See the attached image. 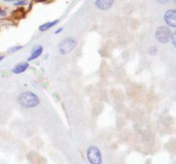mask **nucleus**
<instances>
[{
  "label": "nucleus",
  "instance_id": "obj_1",
  "mask_svg": "<svg viewBox=\"0 0 176 164\" xmlns=\"http://www.w3.org/2000/svg\"><path fill=\"white\" fill-rule=\"evenodd\" d=\"M18 103L24 108H34L39 104L40 100L36 94L31 92H26L20 94Z\"/></svg>",
  "mask_w": 176,
  "mask_h": 164
},
{
  "label": "nucleus",
  "instance_id": "obj_2",
  "mask_svg": "<svg viewBox=\"0 0 176 164\" xmlns=\"http://www.w3.org/2000/svg\"><path fill=\"white\" fill-rule=\"evenodd\" d=\"M77 41L75 37H70L62 41L59 45V51L62 54H67L71 53L76 47Z\"/></svg>",
  "mask_w": 176,
  "mask_h": 164
},
{
  "label": "nucleus",
  "instance_id": "obj_3",
  "mask_svg": "<svg viewBox=\"0 0 176 164\" xmlns=\"http://www.w3.org/2000/svg\"><path fill=\"white\" fill-rule=\"evenodd\" d=\"M87 160L92 164L101 163L102 158L100 150L95 146H90L87 151Z\"/></svg>",
  "mask_w": 176,
  "mask_h": 164
},
{
  "label": "nucleus",
  "instance_id": "obj_4",
  "mask_svg": "<svg viewBox=\"0 0 176 164\" xmlns=\"http://www.w3.org/2000/svg\"><path fill=\"white\" fill-rule=\"evenodd\" d=\"M172 32L168 27L162 26L159 27L156 32L157 41L161 43H166L171 40Z\"/></svg>",
  "mask_w": 176,
  "mask_h": 164
},
{
  "label": "nucleus",
  "instance_id": "obj_5",
  "mask_svg": "<svg viewBox=\"0 0 176 164\" xmlns=\"http://www.w3.org/2000/svg\"><path fill=\"white\" fill-rule=\"evenodd\" d=\"M164 21L169 26L172 27H176V12L175 10H170L166 12L164 15Z\"/></svg>",
  "mask_w": 176,
  "mask_h": 164
},
{
  "label": "nucleus",
  "instance_id": "obj_6",
  "mask_svg": "<svg viewBox=\"0 0 176 164\" xmlns=\"http://www.w3.org/2000/svg\"><path fill=\"white\" fill-rule=\"evenodd\" d=\"M114 0H97L95 5L100 10H106L112 6Z\"/></svg>",
  "mask_w": 176,
  "mask_h": 164
},
{
  "label": "nucleus",
  "instance_id": "obj_7",
  "mask_svg": "<svg viewBox=\"0 0 176 164\" xmlns=\"http://www.w3.org/2000/svg\"><path fill=\"white\" fill-rule=\"evenodd\" d=\"M29 65L27 62H21L18 64L16 67L13 69V72L16 74H20L21 73H24V71L28 68Z\"/></svg>",
  "mask_w": 176,
  "mask_h": 164
},
{
  "label": "nucleus",
  "instance_id": "obj_8",
  "mask_svg": "<svg viewBox=\"0 0 176 164\" xmlns=\"http://www.w3.org/2000/svg\"><path fill=\"white\" fill-rule=\"evenodd\" d=\"M42 52H43V47L40 46V45L36 46V48H35L34 50L32 51V54H31V56L29 57L28 60L29 61H32V60L36 59L38 56L41 55Z\"/></svg>",
  "mask_w": 176,
  "mask_h": 164
},
{
  "label": "nucleus",
  "instance_id": "obj_9",
  "mask_svg": "<svg viewBox=\"0 0 176 164\" xmlns=\"http://www.w3.org/2000/svg\"><path fill=\"white\" fill-rule=\"evenodd\" d=\"M57 23H58L57 20H56V21H51V22H47V23H43V25L40 26L39 30L41 31V32L46 31L48 30H49L50 28H51L52 27H54V25H56Z\"/></svg>",
  "mask_w": 176,
  "mask_h": 164
},
{
  "label": "nucleus",
  "instance_id": "obj_10",
  "mask_svg": "<svg viewBox=\"0 0 176 164\" xmlns=\"http://www.w3.org/2000/svg\"><path fill=\"white\" fill-rule=\"evenodd\" d=\"M148 52H149V54H150V55H154V54H156V53L157 52V49L155 46H152L149 48Z\"/></svg>",
  "mask_w": 176,
  "mask_h": 164
},
{
  "label": "nucleus",
  "instance_id": "obj_11",
  "mask_svg": "<svg viewBox=\"0 0 176 164\" xmlns=\"http://www.w3.org/2000/svg\"><path fill=\"white\" fill-rule=\"evenodd\" d=\"M27 4V2L26 1V0H21V1L18 2H16L15 5H25Z\"/></svg>",
  "mask_w": 176,
  "mask_h": 164
},
{
  "label": "nucleus",
  "instance_id": "obj_12",
  "mask_svg": "<svg viewBox=\"0 0 176 164\" xmlns=\"http://www.w3.org/2000/svg\"><path fill=\"white\" fill-rule=\"evenodd\" d=\"M21 46L14 47V48H11V49H10V52H16V51L19 50V49H21Z\"/></svg>",
  "mask_w": 176,
  "mask_h": 164
},
{
  "label": "nucleus",
  "instance_id": "obj_13",
  "mask_svg": "<svg viewBox=\"0 0 176 164\" xmlns=\"http://www.w3.org/2000/svg\"><path fill=\"white\" fill-rule=\"evenodd\" d=\"M171 40L172 41V43H173V45H175V33H173L172 34Z\"/></svg>",
  "mask_w": 176,
  "mask_h": 164
},
{
  "label": "nucleus",
  "instance_id": "obj_14",
  "mask_svg": "<svg viewBox=\"0 0 176 164\" xmlns=\"http://www.w3.org/2000/svg\"><path fill=\"white\" fill-rule=\"evenodd\" d=\"M159 2H160L161 4H166L167 2H168L169 0H157Z\"/></svg>",
  "mask_w": 176,
  "mask_h": 164
},
{
  "label": "nucleus",
  "instance_id": "obj_15",
  "mask_svg": "<svg viewBox=\"0 0 176 164\" xmlns=\"http://www.w3.org/2000/svg\"><path fill=\"white\" fill-rule=\"evenodd\" d=\"M5 2H13V1H17V0H4Z\"/></svg>",
  "mask_w": 176,
  "mask_h": 164
},
{
  "label": "nucleus",
  "instance_id": "obj_16",
  "mask_svg": "<svg viewBox=\"0 0 176 164\" xmlns=\"http://www.w3.org/2000/svg\"><path fill=\"white\" fill-rule=\"evenodd\" d=\"M62 28H61V29H60V30H57V31H56V32H55V33H56V34H57V33H59V32H61V31H62Z\"/></svg>",
  "mask_w": 176,
  "mask_h": 164
},
{
  "label": "nucleus",
  "instance_id": "obj_17",
  "mask_svg": "<svg viewBox=\"0 0 176 164\" xmlns=\"http://www.w3.org/2000/svg\"><path fill=\"white\" fill-rule=\"evenodd\" d=\"M4 58H5V56H0V61H2V60Z\"/></svg>",
  "mask_w": 176,
  "mask_h": 164
},
{
  "label": "nucleus",
  "instance_id": "obj_18",
  "mask_svg": "<svg viewBox=\"0 0 176 164\" xmlns=\"http://www.w3.org/2000/svg\"><path fill=\"white\" fill-rule=\"evenodd\" d=\"M38 1H39V2H43V1H46V0H38Z\"/></svg>",
  "mask_w": 176,
  "mask_h": 164
}]
</instances>
